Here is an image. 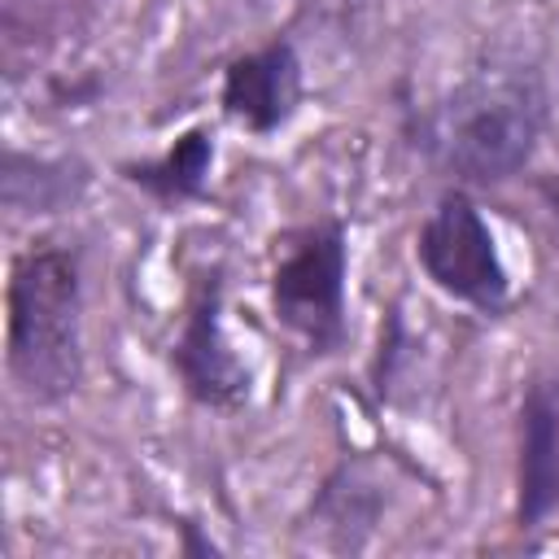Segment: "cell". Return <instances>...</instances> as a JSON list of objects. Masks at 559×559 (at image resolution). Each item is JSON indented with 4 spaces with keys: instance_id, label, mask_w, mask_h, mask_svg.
I'll list each match as a JSON object with an SVG mask.
<instances>
[{
    "instance_id": "cell-1",
    "label": "cell",
    "mask_w": 559,
    "mask_h": 559,
    "mask_svg": "<svg viewBox=\"0 0 559 559\" xmlns=\"http://www.w3.org/2000/svg\"><path fill=\"white\" fill-rule=\"evenodd\" d=\"M555 118V92L542 61L485 52L428 100L402 105L406 148L445 183L502 188L520 179Z\"/></svg>"
},
{
    "instance_id": "cell-2",
    "label": "cell",
    "mask_w": 559,
    "mask_h": 559,
    "mask_svg": "<svg viewBox=\"0 0 559 559\" xmlns=\"http://www.w3.org/2000/svg\"><path fill=\"white\" fill-rule=\"evenodd\" d=\"M87 280L83 245L70 236H31L4 284V371L35 411L66 406L87 380Z\"/></svg>"
},
{
    "instance_id": "cell-3",
    "label": "cell",
    "mask_w": 559,
    "mask_h": 559,
    "mask_svg": "<svg viewBox=\"0 0 559 559\" xmlns=\"http://www.w3.org/2000/svg\"><path fill=\"white\" fill-rule=\"evenodd\" d=\"M266 271V306L306 358H341L349 349V223L319 214L275 240Z\"/></svg>"
},
{
    "instance_id": "cell-4",
    "label": "cell",
    "mask_w": 559,
    "mask_h": 559,
    "mask_svg": "<svg viewBox=\"0 0 559 559\" xmlns=\"http://www.w3.org/2000/svg\"><path fill=\"white\" fill-rule=\"evenodd\" d=\"M415 266L419 275L454 306L502 319L515 306V280L502 258V245L476 201L472 188L445 183L432 201V210L415 227Z\"/></svg>"
},
{
    "instance_id": "cell-5",
    "label": "cell",
    "mask_w": 559,
    "mask_h": 559,
    "mask_svg": "<svg viewBox=\"0 0 559 559\" xmlns=\"http://www.w3.org/2000/svg\"><path fill=\"white\" fill-rule=\"evenodd\" d=\"M166 367L179 393L210 415H240L253 406L258 371L227 332V262L197 271L179 328L166 345Z\"/></svg>"
},
{
    "instance_id": "cell-6",
    "label": "cell",
    "mask_w": 559,
    "mask_h": 559,
    "mask_svg": "<svg viewBox=\"0 0 559 559\" xmlns=\"http://www.w3.org/2000/svg\"><path fill=\"white\" fill-rule=\"evenodd\" d=\"M306 105V66L293 35H271L266 44L236 52L218 74L223 122L249 131L253 140L280 135Z\"/></svg>"
},
{
    "instance_id": "cell-7",
    "label": "cell",
    "mask_w": 559,
    "mask_h": 559,
    "mask_svg": "<svg viewBox=\"0 0 559 559\" xmlns=\"http://www.w3.org/2000/svg\"><path fill=\"white\" fill-rule=\"evenodd\" d=\"M559 515V367L537 371L515 406V533H537Z\"/></svg>"
},
{
    "instance_id": "cell-8",
    "label": "cell",
    "mask_w": 559,
    "mask_h": 559,
    "mask_svg": "<svg viewBox=\"0 0 559 559\" xmlns=\"http://www.w3.org/2000/svg\"><path fill=\"white\" fill-rule=\"evenodd\" d=\"M389 507H393L389 463L362 450H345L310 493L306 515L297 524L314 528V537L336 555H362Z\"/></svg>"
},
{
    "instance_id": "cell-9",
    "label": "cell",
    "mask_w": 559,
    "mask_h": 559,
    "mask_svg": "<svg viewBox=\"0 0 559 559\" xmlns=\"http://www.w3.org/2000/svg\"><path fill=\"white\" fill-rule=\"evenodd\" d=\"M214 162H218V131H214V122H192L162 153L122 157L114 166V175L127 188H135L144 201H153L162 214H179V210L201 205L210 197Z\"/></svg>"
},
{
    "instance_id": "cell-10",
    "label": "cell",
    "mask_w": 559,
    "mask_h": 559,
    "mask_svg": "<svg viewBox=\"0 0 559 559\" xmlns=\"http://www.w3.org/2000/svg\"><path fill=\"white\" fill-rule=\"evenodd\" d=\"M92 162L79 153H31L22 144L0 148V205L13 218L70 214L92 188Z\"/></svg>"
},
{
    "instance_id": "cell-11",
    "label": "cell",
    "mask_w": 559,
    "mask_h": 559,
    "mask_svg": "<svg viewBox=\"0 0 559 559\" xmlns=\"http://www.w3.org/2000/svg\"><path fill=\"white\" fill-rule=\"evenodd\" d=\"M411 349H415V336L406 332V319L397 306H389L384 323H380V345H376V358H371V393L376 402H393L397 393V380L411 362Z\"/></svg>"
},
{
    "instance_id": "cell-12",
    "label": "cell",
    "mask_w": 559,
    "mask_h": 559,
    "mask_svg": "<svg viewBox=\"0 0 559 559\" xmlns=\"http://www.w3.org/2000/svg\"><path fill=\"white\" fill-rule=\"evenodd\" d=\"M542 201L550 205V214H555V223H559V179H546V183H542Z\"/></svg>"
}]
</instances>
